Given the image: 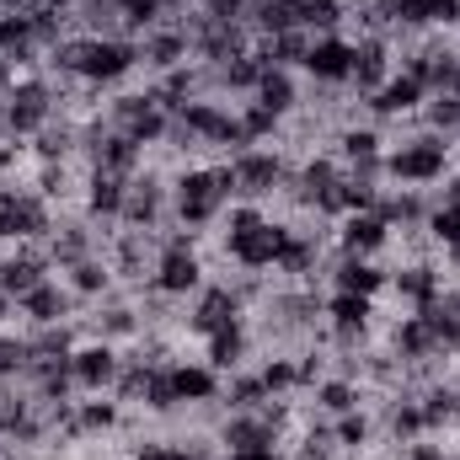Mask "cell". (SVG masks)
<instances>
[{
    "mask_svg": "<svg viewBox=\"0 0 460 460\" xmlns=\"http://www.w3.org/2000/svg\"><path fill=\"white\" fill-rule=\"evenodd\" d=\"M43 279H54V262H49V252H43V246H16V252H0V289H5L11 300L32 295Z\"/></svg>",
    "mask_w": 460,
    "mask_h": 460,
    "instance_id": "cell-19",
    "label": "cell"
},
{
    "mask_svg": "<svg viewBox=\"0 0 460 460\" xmlns=\"http://www.w3.org/2000/svg\"><path fill=\"white\" fill-rule=\"evenodd\" d=\"M439 204L460 209V172H450V177H445V193H439Z\"/></svg>",
    "mask_w": 460,
    "mask_h": 460,
    "instance_id": "cell-44",
    "label": "cell"
},
{
    "mask_svg": "<svg viewBox=\"0 0 460 460\" xmlns=\"http://www.w3.org/2000/svg\"><path fill=\"white\" fill-rule=\"evenodd\" d=\"M300 27H305L311 38L343 32L348 27V0H305V5H300Z\"/></svg>",
    "mask_w": 460,
    "mask_h": 460,
    "instance_id": "cell-35",
    "label": "cell"
},
{
    "mask_svg": "<svg viewBox=\"0 0 460 460\" xmlns=\"http://www.w3.org/2000/svg\"><path fill=\"white\" fill-rule=\"evenodd\" d=\"M246 358H252V327H246V322H230V327H220V332L204 338V364H215L220 375L246 369Z\"/></svg>",
    "mask_w": 460,
    "mask_h": 460,
    "instance_id": "cell-26",
    "label": "cell"
},
{
    "mask_svg": "<svg viewBox=\"0 0 460 460\" xmlns=\"http://www.w3.org/2000/svg\"><path fill=\"white\" fill-rule=\"evenodd\" d=\"M385 182L391 188H429V182H445L456 172V139L450 134H434V128H418V134H402L396 145H385Z\"/></svg>",
    "mask_w": 460,
    "mask_h": 460,
    "instance_id": "cell-2",
    "label": "cell"
},
{
    "mask_svg": "<svg viewBox=\"0 0 460 460\" xmlns=\"http://www.w3.org/2000/svg\"><path fill=\"white\" fill-rule=\"evenodd\" d=\"M252 102H262L268 113H279L284 123H289V118L300 113V81H295V70H262Z\"/></svg>",
    "mask_w": 460,
    "mask_h": 460,
    "instance_id": "cell-29",
    "label": "cell"
},
{
    "mask_svg": "<svg viewBox=\"0 0 460 460\" xmlns=\"http://www.w3.org/2000/svg\"><path fill=\"white\" fill-rule=\"evenodd\" d=\"M139 38H92L86 43V65H81V86L108 92L118 81H128L139 70Z\"/></svg>",
    "mask_w": 460,
    "mask_h": 460,
    "instance_id": "cell-6",
    "label": "cell"
},
{
    "mask_svg": "<svg viewBox=\"0 0 460 460\" xmlns=\"http://www.w3.org/2000/svg\"><path fill=\"white\" fill-rule=\"evenodd\" d=\"M445 284H450V279H445V268H439L434 257H418V262H402V268H391V295H396L402 305H412V311L434 305Z\"/></svg>",
    "mask_w": 460,
    "mask_h": 460,
    "instance_id": "cell-17",
    "label": "cell"
},
{
    "mask_svg": "<svg viewBox=\"0 0 460 460\" xmlns=\"http://www.w3.org/2000/svg\"><path fill=\"white\" fill-rule=\"evenodd\" d=\"M289 235H295L289 220H273V215H268L262 226H252V230H226V235H220V252H226L241 273H268V268H279Z\"/></svg>",
    "mask_w": 460,
    "mask_h": 460,
    "instance_id": "cell-3",
    "label": "cell"
},
{
    "mask_svg": "<svg viewBox=\"0 0 460 460\" xmlns=\"http://www.w3.org/2000/svg\"><path fill=\"white\" fill-rule=\"evenodd\" d=\"M108 246V230H97L86 215L81 220H54L49 230V241H43V252H49V262H54V273H65V268H75L81 257H92V252H102Z\"/></svg>",
    "mask_w": 460,
    "mask_h": 460,
    "instance_id": "cell-10",
    "label": "cell"
},
{
    "mask_svg": "<svg viewBox=\"0 0 460 460\" xmlns=\"http://www.w3.org/2000/svg\"><path fill=\"white\" fill-rule=\"evenodd\" d=\"M316 86H348L353 75V38L348 32H327V38H311L305 49V65H300Z\"/></svg>",
    "mask_w": 460,
    "mask_h": 460,
    "instance_id": "cell-15",
    "label": "cell"
},
{
    "mask_svg": "<svg viewBox=\"0 0 460 460\" xmlns=\"http://www.w3.org/2000/svg\"><path fill=\"white\" fill-rule=\"evenodd\" d=\"M396 70V43L391 38H353V75H348V92L353 102L375 97Z\"/></svg>",
    "mask_w": 460,
    "mask_h": 460,
    "instance_id": "cell-9",
    "label": "cell"
},
{
    "mask_svg": "<svg viewBox=\"0 0 460 460\" xmlns=\"http://www.w3.org/2000/svg\"><path fill=\"white\" fill-rule=\"evenodd\" d=\"M172 380H177L182 407L220 402V391H226V375H220L215 364H204V358H177V364H172Z\"/></svg>",
    "mask_w": 460,
    "mask_h": 460,
    "instance_id": "cell-23",
    "label": "cell"
},
{
    "mask_svg": "<svg viewBox=\"0 0 460 460\" xmlns=\"http://www.w3.org/2000/svg\"><path fill=\"white\" fill-rule=\"evenodd\" d=\"M226 204H235V177H230V161L215 166H182L172 177V226L182 230H209Z\"/></svg>",
    "mask_w": 460,
    "mask_h": 460,
    "instance_id": "cell-1",
    "label": "cell"
},
{
    "mask_svg": "<svg viewBox=\"0 0 460 460\" xmlns=\"http://www.w3.org/2000/svg\"><path fill=\"white\" fill-rule=\"evenodd\" d=\"M11 316H16V300H11V295L0 289V332H5V322H11Z\"/></svg>",
    "mask_w": 460,
    "mask_h": 460,
    "instance_id": "cell-45",
    "label": "cell"
},
{
    "mask_svg": "<svg viewBox=\"0 0 460 460\" xmlns=\"http://www.w3.org/2000/svg\"><path fill=\"white\" fill-rule=\"evenodd\" d=\"M118 369H123V348L102 343V338H81L75 353H70V375H75V391H81V396H102V391H113Z\"/></svg>",
    "mask_w": 460,
    "mask_h": 460,
    "instance_id": "cell-8",
    "label": "cell"
},
{
    "mask_svg": "<svg viewBox=\"0 0 460 460\" xmlns=\"http://www.w3.org/2000/svg\"><path fill=\"white\" fill-rule=\"evenodd\" d=\"M445 456H450V445H439V434H423L412 445H396V460H445Z\"/></svg>",
    "mask_w": 460,
    "mask_h": 460,
    "instance_id": "cell-42",
    "label": "cell"
},
{
    "mask_svg": "<svg viewBox=\"0 0 460 460\" xmlns=\"http://www.w3.org/2000/svg\"><path fill=\"white\" fill-rule=\"evenodd\" d=\"M220 460H289V456H284V445H268V450H226Z\"/></svg>",
    "mask_w": 460,
    "mask_h": 460,
    "instance_id": "cell-43",
    "label": "cell"
},
{
    "mask_svg": "<svg viewBox=\"0 0 460 460\" xmlns=\"http://www.w3.org/2000/svg\"><path fill=\"white\" fill-rule=\"evenodd\" d=\"M423 102H429V86L412 81V75H402V70H391V81L375 97H364V118L369 123H402V118H418Z\"/></svg>",
    "mask_w": 460,
    "mask_h": 460,
    "instance_id": "cell-11",
    "label": "cell"
},
{
    "mask_svg": "<svg viewBox=\"0 0 460 460\" xmlns=\"http://www.w3.org/2000/svg\"><path fill=\"white\" fill-rule=\"evenodd\" d=\"M284 172H289V161L279 155V150H241V155H230V177H235V204H262V199H279V188H284Z\"/></svg>",
    "mask_w": 460,
    "mask_h": 460,
    "instance_id": "cell-5",
    "label": "cell"
},
{
    "mask_svg": "<svg viewBox=\"0 0 460 460\" xmlns=\"http://www.w3.org/2000/svg\"><path fill=\"white\" fill-rule=\"evenodd\" d=\"M262 70H268V65H262V59H257V49H252V54H241V59L220 65V70H215V81H220V92H230V97H235V92H241V97H252V92H257V81H262Z\"/></svg>",
    "mask_w": 460,
    "mask_h": 460,
    "instance_id": "cell-34",
    "label": "cell"
},
{
    "mask_svg": "<svg viewBox=\"0 0 460 460\" xmlns=\"http://www.w3.org/2000/svg\"><path fill=\"white\" fill-rule=\"evenodd\" d=\"M332 155L343 161V166H364V161H385V134H380V123H343L338 128V139H332Z\"/></svg>",
    "mask_w": 460,
    "mask_h": 460,
    "instance_id": "cell-25",
    "label": "cell"
},
{
    "mask_svg": "<svg viewBox=\"0 0 460 460\" xmlns=\"http://www.w3.org/2000/svg\"><path fill=\"white\" fill-rule=\"evenodd\" d=\"M423 235H429V246H456L460 241V209H450V204L434 199V209H429V220H423Z\"/></svg>",
    "mask_w": 460,
    "mask_h": 460,
    "instance_id": "cell-39",
    "label": "cell"
},
{
    "mask_svg": "<svg viewBox=\"0 0 460 460\" xmlns=\"http://www.w3.org/2000/svg\"><path fill=\"white\" fill-rule=\"evenodd\" d=\"M220 450H268V445H284V434L262 418V412H226L220 429H215Z\"/></svg>",
    "mask_w": 460,
    "mask_h": 460,
    "instance_id": "cell-22",
    "label": "cell"
},
{
    "mask_svg": "<svg viewBox=\"0 0 460 460\" xmlns=\"http://www.w3.org/2000/svg\"><path fill=\"white\" fill-rule=\"evenodd\" d=\"M418 123H423V128H434V134H450V139H456L460 97H456V92H429V102L418 108Z\"/></svg>",
    "mask_w": 460,
    "mask_h": 460,
    "instance_id": "cell-36",
    "label": "cell"
},
{
    "mask_svg": "<svg viewBox=\"0 0 460 460\" xmlns=\"http://www.w3.org/2000/svg\"><path fill=\"white\" fill-rule=\"evenodd\" d=\"M27 364H32V348H27V338L0 332V385H5V380H22V375H27Z\"/></svg>",
    "mask_w": 460,
    "mask_h": 460,
    "instance_id": "cell-40",
    "label": "cell"
},
{
    "mask_svg": "<svg viewBox=\"0 0 460 460\" xmlns=\"http://www.w3.org/2000/svg\"><path fill=\"white\" fill-rule=\"evenodd\" d=\"M139 59H145V70H155V75H166V70L188 65V59H193V43H188V32H182V16H177V22L150 27V32L139 38Z\"/></svg>",
    "mask_w": 460,
    "mask_h": 460,
    "instance_id": "cell-20",
    "label": "cell"
},
{
    "mask_svg": "<svg viewBox=\"0 0 460 460\" xmlns=\"http://www.w3.org/2000/svg\"><path fill=\"white\" fill-rule=\"evenodd\" d=\"M59 279L70 284V295H75L81 305H97L102 295H113V289H118L113 262H108V252H92V257H81V262H75V268H65Z\"/></svg>",
    "mask_w": 460,
    "mask_h": 460,
    "instance_id": "cell-24",
    "label": "cell"
},
{
    "mask_svg": "<svg viewBox=\"0 0 460 460\" xmlns=\"http://www.w3.org/2000/svg\"><path fill=\"white\" fill-rule=\"evenodd\" d=\"M450 385H456V396H460V375H456V380H450Z\"/></svg>",
    "mask_w": 460,
    "mask_h": 460,
    "instance_id": "cell-46",
    "label": "cell"
},
{
    "mask_svg": "<svg viewBox=\"0 0 460 460\" xmlns=\"http://www.w3.org/2000/svg\"><path fill=\"white\" fill-rule=\"evenodd\" d=\"M128 460H193V456L182 450V439H177V445H172V439H139Z\"/></svg>",
    "mask_w": 460,
    "mask_h": 460,
    "instance_id": "cell-41",
    "label": "cell"
},
{
    "mask_svg": "<svg viewBox=\"0 0 460 460\" xmlns=\"http://www.w3.org/2000/svg\"><path fill=\"white\" fill-rule=\"evenodd\" d=\"M445 460H460V450H450V456H445Z\"/></svg>",
    "mask_w": 460,
    "mask_h": 460,
    "instance_id": "cell-47",
    "label": "cell"
},
{
    "mask_svg": "<svg viewBox=\"0 0 460 460\" xmlns=\"http://www.w3.org/2000/svg\"><path fill=\"white\" fill-rule=\"evenodd\" d=\"M460 27V0H396V38L412 43L423 32H450Z\"/></svg>",
    "mask_w": 460,
    "mask_h": 460,
    "instance_id": "cell-16",
    "label": "cell"
},
{
    "mask_svg": "<svg viewBox=\"0 0 460 460\" xmlns=\"http://www.w3.org/2000/svg\"><path fill=\"white\" fill-rule=\"evenodd\" d=\"M391 235L396 230L385 226L375 209H358V215H343L332 226V252H343V257H380L391 246Z\"/></svg>",
    "mask_w": 460,
    "mask_h": 460,
    "instance_id": "cell-14",
    "label": "cell"
},
{
    "mask_svg": "<svg viewBox=\"0 0 460 460\" xmlns=\"http://www.w3.org/2000/svg\"><path fill=\"white\" fill-rule=\"evenodd\" d=\"M257 375H262V385H268V396H300V375H295V353H268V358L257 364Z\"/></svg>",
    "mask_w": 460,
    "mask_h": 460,
    "instance_id": "cell-37",
    "label": "cell"
},
{
    "mask_svg": "<svg viewBox=\"0 0 460 460\" xmlns=\"http://www.w3.org/2000/svg\"><path fill=\"white\" fill-rule=\"evenodd\" d=\"M332 423V439H338V450H348V456H364L369 445H375V412L369 407H353V412H343V418H327Z\"/></svg>",
    "mask_w": 460,
    "mask_h": 460,
    "instance_id": "cell-31",
    "label": "cell"
},
{
    "mask_svg": "<svg viewBox=\"0 0 460 460\" xmlns=\"http://www.w3.org/2000/svg\"><path fill=\"white\" fill-rule=\"evenodd\" d=\"M75 311H81V300L70 295L65 279H43L32 295L16 300V316H22L27 327H59V322H75Z\"/></svg>",
    "mask_w": 460,
    "mask_h": 460,
    "instance_id": "cell-13",
    "label": "cell"
},
{
    "mask_svg": "<svg viewBox=\"0 0 460 460\" xmlns=\"http://www.w3.org/2000/svg\"><path fill=\"white\" fill-rule=\"evenodd\" d=\"M118 226H123V230H150V235H161V230L172 226V177H166V172H150V166H139V172L128 177V199H123V215H118Z\"/></svg>",
    "mask_w": 460,
    "mask_h": 460,
    "instance_id": "cell-4",
    "label": "cell"
},
{
    "mask_svg": "<svg viewBox=\"0 0 460 460\" xmlns=\"http://www.w3.org/2000/svg\"><path fill=\"white\" fill-rule=\"evenodd\" d=\"M139 407H145L150 418H172V412H182V396H177L172 364H161V369L145 375V396H139Z\"/></svg>",
    "mask_w": 460,
    "mask_h": 460,
    "instance_id": "cell-33",
    "label": "cell"
},
{
    "mask_svg": "<svg viewBox=\"0 0 460 460\" xmlns=\"http://www.w3.org/2000/svg\"><path fill=\"white\" fill-rule=\"evenodd\" d=\"M235 113H241V128H246V139H252V145H262V139H279V134H284V118L268 113V108H262V102H252V97H246Z\"/></svg>",
    "mask_w": 460,
    "mask_h": 460,
    "instance_id": "cell-38",
    "label": "cell"
},
{
    "mask_svg": "<svg viewBox=\"0 0 460 460\" xmlns=\"http://www.w3.org/2000/svg\"><path fill=\"white\" fill-rule=\"evenodd\" d=\"M300 5L305 0H246V27L257 38H273V32H295L300 27Z\"/></svg>",
    "mask_w": 460,
    "mask_h": 460,
    "instance_id": "cell-28",
    "label": "cell"
},
{
    "mask_svg": "<svg viewBox=\"0 0 460 460\" xmlns=\"http://www.w3.org/2000/svg\"><path fill=\"white\" fill-rule=\"evenodd\" d=\"M311 396H316V412H322V418H343V412H353V407H369V391H364L358 380H343V375L316 380Z\"/></svg>",
    "mask_w": 460,
    "mask_h": 460,
    "instance_id": "cell-30",
    "label": "cell"
},
{
    "mask_svg": "<svg viewBox=\"0 0 460 460\" xmlns=\"http://www.w3.org/2000/svg\"><path fill=\"white\" fill-rule=\"evenodd\" d=\"M123 429V402L113 391L102 396H75V423H70V439H113Z\"/></svg>",
    "mask_w": 460,
    "mask_h": 460,
    "instance_id": "cell-21",
    "label": "cell"
},
{
    "mask_svg": "<svg viewBox=\"0 0 460 460\" xmlns=\"http://www.w3.org/2000/svg\"><path fill=\"white\" fill-rule=\"evenodd\" d=\"M230 322H246V300L235 295V284H230V279H209V284L188 300L182 332L209 338V332H220V327H230Z\"/></svg>",
    "mask_w": 460,
    "mask_h": 460,
    "instance_id": "cell-7",
    "label": "cell"
},
{
    "mask_svg": "<svg viewBox=\"0 0 460 460\" xmlns=\"http://www.w3.org/2000/svg\"><path fill=\"white\" fill-rule=\"evenodd\" d=\"M327 279H332V289H343V295H369V300H380V295L391 289V268H380L375 257H343V252L327 257Z\"/></svg>",
    "mask_w": 460,
    "mask_h": 460,
    "instance_id": "cell-18",
    "label": "cell"
},
{
    "mask_svg": "<svg viewBox=\"0 0 460 460\" xmlns=\"http://www.w3.org/2000/svg\"><path fill=\"white\" fill-rule=\"evenodd\" d=\"M262 402H268V385H262L257 369H235V375H226V391H220V407H226V412H257Z\"/></svg>",
    "mask_w": 460,
    "mask_h": 460,
    "instance_id": "cell-32",
    "label": "cell"
},
{
    "mask_svg": "<svg viewBox=\"0 0 460 460\" xmlns=\"http://www.w3.org/2000/svg\"><path fill=\"white\" fill-rule=\"evenodd\" d=\"M412 396H418V407H423V429H429V434H456L460 429V396L445 375L429 380V385L412 391Z\"/></svg>",
    "mask_w": 460,
    "mask_h": 460,
    "instance_id": "cell-27",
    "label": "cell"
},
{
    "mask_svg": "<svg viewBox=\"0 0 460 460\" xmlns=\"http://www.w3.org/2000/svg\"><path fill=\"white\" fill-rule=\"evenodd\" d=\"M123 199H128V177L102 172V166H86V172H81V215H86L92 226H118Z\"/></svg>",
    "mask_w": 460,
    "mask_h": 460,
    "instance_id": "cell-12",
    "label": "cell"
}]
</instances>
